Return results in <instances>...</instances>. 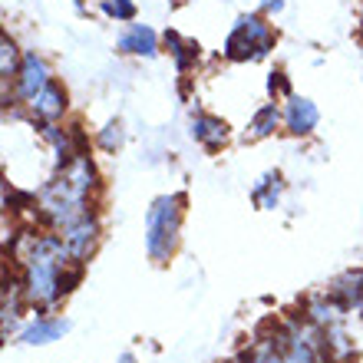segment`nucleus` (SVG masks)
<instances>
[{"label":"nucleus","instance_id":"f257e3e1","mask_svg":"<svg viewBox=\"0 0 363 363\" xmlns=\"http://www.w3.org/2000/svg\"><path fill=\"white\" fill-rule=\"evenodd\" d=\"M182 195H162L152 201V208L145 215V248L152 255V261H169L179 241V225H182Z\"/></svg>","mask_w":363,"mask_h":363},{"label":"nucleus","instance_id":"f03ea898","mask_svg":"<svg viewBox=\"0 0 363 363\" xmlns=\"http://www.w3.org/2000/svg\"><path fill=\"white\" fill-rule=\"evenodd\" d=\"M274 47V30L264 23L261 17H241L235 23V30L228 33L225 43V57L228 60H261L268 57V50Z\"/></svg>","mask_w":363,"mask_h":363},{"label":"nucleus","instance_id":"7ed1b4c3","mask_svg":"<svg viewBox=\"0 0 363 363\" xmlns=\"http://www.w3.org/2000/svg\"><path fill=\"white\" fill-rule=\"evenodd\" d=\"M50 83H53V77H50V67L43 63V57H37V53H23V63H20V73H17V86H13L17 99L33 103Z\"/></svg>","mask_w":363,"mask_h":363},{"label":"nucleus","instance_id":"20e7f679","mask_svg":"<svg viewBox=\"0 0 363 363\" xmlns=\"http://www.w3.org/2000/svg\"><path fill=\"white\" fill-rule=\"evenodd\" d=\"M60 235H63V241H67L73 261H86L96 248V238H99V225H96L93 215H86V218H79L77 225L63 228Z\"/></svg>","mask_w":363,"mask_h":363},{"label":"nucleus","instance_id":"39448f33","mask_svg":"<svg viewBox=\"0 0 363 363\" xmlns=\"http://www.w3.org/2000/svg\"><path fill=\"white\" fill-rule=\"evenodd\" d=\"M284 123L291 135H311L317 125V106L311 99H301V96H287Z\"/></svg>","mask_w":363,"mask_h":363},{"label":"nucleus","instance_id":"423d86ee","mask_svg":"<svg viewBox=\"0 0 363 363\" xmlns=\"http://www.w3.org/2000/svg\"><path fill=\"white\" fill-rule=\"evenodd\" d=\"M27 106L40 123H57V119H63V113H67V89L60 86V83H50V86Z\"/></svg>","mask_w":363,"mask_h":363},{"label":"nucleus","instance_id":"0eeeda50","mask_svg":"<svg viewBox=\"0 0 363 363\" xmlns=\"http://www.w3.org/2000/svg\"><path fill=\"white\" fill-rule=\"evenodd\" d=\"M191 135H195V143H201L205 149H218V145H225V139H228V125L221 123V119H215V116H195L191 119Z\"/></svg>","mask_w":363,"mask_h":363},{"label":"nucleus","instance_id":"6e6552de","mask_svg":"<svg viewBox=\"0 0 363 363\" xmlns=\"http://www.w3.org/2000/svg\"><path fill=\"white\" fill-rule=\"evenodd\" d=\"M119 50H123V53H135V57H155V53H159L155 30L143 27V23H133V27H129V33L119 40Z\"/></svg>","mask_w":363,"mask_h":363},{"label":"nucleus","instance_id":"1a4fd4ad","mask_svg":"<svg viewBox=\"0 0 363 363\" xmlns=\"http://www.w3.org/2000/svg\"><path fill=\"white\" fill-rule=\"evenodd\" d=\"M330 297H334V301H340L344 307L363 304V271H350V274H344L340 281H334Z\"/></svg>","mask_w":363,"mask_h":363},{"label":"nucleus","instance_id":"9d476101","mask_svg":"<svg viewBox=\"0 0 363 363\" xmlns=\"http://www.w3.org/2000/svg\"><path fill=\"white\" fill-rule=\"evenodd\" d=\"M60 334H67V320H47V317H40L33 324L23 330V340L27 344H50V340H57Z\"/></svg>","mask_w":363,"mask_h":363},{"label":"nucleus","instance_id":"9b49d317","mask_svg":"<svg viewBox=\"0 0 363 363\" xmlns=\"http://www.w3.org/2000/svg\"><path fill=\"white\" fill-rule=\"evenodd\" d=\"M165 47H169V53L175 57V67H179L182 73H185V69H189L191 63L199 60V43H189V40H182L179 33H172V30L165 33Z\"/></svg>","mask_w":363,"mask_h":363},{"label":"nucleus","instance_id":"f8f14e48","mask_svg":"<svg viewBox=\"0 0 363 363\" xmlns=\"http://www.w3.org/2000/svg\"><path fill=\"white\" fill-rule=\"evenodd\" d=\"M277 119H281V113H277L274 103L261 106L258 113H255V119H251L248 135H251V139H264V135H271V133H274V125H277Z\"/></svg>","mask_w":363,"mask_h":363},{"label":"nucleus","instance_id":"ddd939ff","mask_svg":"<svg viewBox=\"0 0 363 363\" xmlns=\"http://www.w3.org/2000/svg\"><path fill=\"white\" fill-rule=\"evenodd\" d=\"M20 63H23V57H20L17 43H13V40L4 33V37H0V77H4V79L17 77V73H20Z\"/></svg>","mask_w":363,"mask_h":363},{"label":"nucleus","instance_id":"4468645a","mask_svg":"<svg viewBox=\"0 0 363 363\" xmlns=\"http://www.w3.org/2000/svg\"><path fill=\"white\" fill-rule=\"evenodd\" d=\"M251 199L258 201L261 208H274V205H277V199H281V175H277V172L264 175V179H261V185H258V189L251 191Z\"/></svg>","mask_w":363,"mask_h":363},{"label":"nucleus","instance_id":"2eb2a0df","mask_svg":"<svg viewBox=\"0 0 363 363\" xmlns=\"http://www.w3.org/2000/svg\"><path fill=\"white\" fill-rule=\"evenodd\" d=\"M103 10L116 20H133L135 17V4L133 0H103Z\"/></svg>","mask_w":363,"mask_h":363},{"label":"nucleus","instance_id":"dca6fc26","mask_svg":"<svg viewBox=\"0 0 363 363\" xmlns=\"http://www.w3.org/2000/svg\"><path fill=\"white\" fill-rule=\"evenodd\" d=\"M99 145H103V149H119V145H123V125L119 123L106 125L103 133H99Z\"/></svg>","mask_w":363,"mask_h":363},{"label":"nucleus","instance_id":"f3484780","mask_svg":"<svg viewBox=\"0 0 363 363\" xmlns=\"http://www.w3.org/2000/svg\"><path fill=\"white\" fill-rule=\"evenodd\" d=\"M268 89H271V93H281V96H291V86H287V79H284V73H281V69H277V73H271Z\"/></svg>","mask_w":363,"mask_h":363},{"label":"nucleus","instance_id":"a211bd4d","mask_svg":"<svg viewBox=\"0 0 363 363\" xmlns=\"http://www.w3.org/2000/svg\"><path fill=\"white\" fill-rule=\"evenodd\" d=\"M119 363H133V357H129V354H125V357H123V360H119Z\"/></svg>","mask_w":363,"mask_h":363},{"label":"nucleus","instance_id":"6ab92c4d","mask_svg":"<svg viewBox=\"0 0 363 363\" xmlns=\"http://www.w3.org/2000/svg\"><path fill=\"white\" fill-rule=\"evenodd\" d=\"M360 307H363V304H360Z\"/></svg>","mask_w":363,"mask_h":363}]
</instances>
